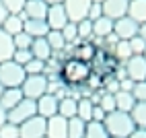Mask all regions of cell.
I'll return each instance as SVG.
<instances>
[{"instance_id": "cell-1", "label": "cell", "mask_w": 146, "mask_h": 138, "mask_svg": "<svg viewBox=\"0 0 146 138\" xmlns=\"http://www.w3.org/2000/svg\"><path fill=\"white\" fill-rule=\"evenodd\" d=\"M121 62L115 58L113 50H107V47H97V54L91 60V70L93 76L89 81V87L93 91H103V87H107L111 81H115V74H117Z\"/></svg>"}, {"instance_id": "cell-2", "label": "cell", "mask_w": 146, "mask_h": 138, "mask_svg": "<svg viewBox=\"0 0 146 138\" xmlns=\"http://www.w3.org/2000/svg\"><path fill=\"white\" fill-rule=\"evenodd\" d=\"M93 76L91 70V64L89 62H82V60H76V58H64L58 66V78L60 83L68 89H84L89 87V81Z\"/></svg>"}, {"instance_id": "cell-3", "label": "cell", "mask_w": 146, "mask_h": 138, "mask_svg": "<svg viewBox=\"0 0 146 138\" xmlns=\"http://www.w3.org/2000/svg\"><path fill=\"white\" fill-rule=\"evenodd\" d=\"M103 126H105L107 134H109L111 138H128V136L136 130V124L132 122L130 113H125V111H117V109L105 115Z\"/></svg>"}, {"instance_id": "cell-4", "label": "cell", "mask_w": 146, "mask_h": 138, "mask_svg": "<svg viewBox=\"0 0 146 138\" xmlns=\"http://www.w3.org/2000/svg\"><path fill=\"white\" fill-rule=\"evenodd\" d=\"M25 68L13 60L0 62V85L2 89H19L25 81Z\"/></svg>"}, {"instance_id": "cell-5", "label": "cell", "mask_w": 146, "mask_h": 138, "mask_svg": "<svg viewBox=\"0 0 146 138\" xmlns=\"http://www.w3.org/2000/svg\"><path fill=\"white\" fill-rule=\"evenodd\" d=\"M21 93L25 99L37 101L41 95L47 93V76L45 74H27L21 85Z\"/></svg>"}, {"instance_id": "cell-6", "label": "cell", "mask_w": 146, "mask_h": 138, "mask_svg": "<svg viewBox=\"0 0 146 138\" xmlns=\"http://www.w3.org/2000/svg\"><path fill=\"white\" fill-rule=\"evenodd\" d=\"M37 115V107H35V101L31 99H23L19 101L13 109H8L6 111V122H11V124H17V126H21L23 122H27L29 117H33Z\"/></svg>"}, {"instance_id": "cell-7", "label": "cell", "mask_w": 146, "mask_h": 138, "mask_svg": "<svg viewBox=\"0 0 146 138\" xmlns=\"http://www.w3.org/2000/svg\"><path fill=\"white\" fill-rule=\"evenodd\" d=\"M93 4V0H64L62 6L66 11V17L70 23H80L89 15V8Z\"/></svg>"}, {"instance_id": "cell-8", "label": "cell", "mask_w": 146, "mask_h": 138, "mask_svg": "<svg viewBox=\"0 0 146 138\" xmlns=\"http://www.w3.org/2000/svg\"><path fill=\"white\" fill-rule=\"evenodd\" d=\"M123 72L134 83L146 81V60H144V56H132V58H128V60L123 62Z\"/></svg>"}, {"instance_id": "cell-9", "label": "cell", "mask_w": 146, "mask_h": 138, "mask_svg": "<svg viewBox=\"0 0 146 138\" xmlns=\"http://www.w3.org/2000/svg\"><path fill=\"white\" fill-rule=\"evenodd\" d=\"M113 35L115 39H121V41H130L132 37L138 35V23L132 21V19L125 15L117 21H113Z\"/></svg>"}, {"instance_id": "cell-10", "label": "cell", "mask_w": 146, "mask_h": 138, "mask_svg": "<svg viewBox=\"0 0 146 138\" xmlns=\"http://www.w3.org/2000/svg\"><path fill=\"white\" fill-rule=\"evenodd\" d=\"M97 43H93L91 39H78L70 45V58H76V60H82V62H89L95 58L97 54Z\"/></svg>"}, {"instance_id": "cell-11", "label": "cell", "mask_w": 146, "mask_h": 138, "mask_svg": "<svg viewBox=\"0 0 146 138\" xmlns=\"http://www.w3.org/2000/svg\"><path fill=\"white\" fill-rule=\"evenodd\" d=\"M21 138H45V120L41 115H33L19 126Z\"/></svg>"}, {"instance_id": "cell-12", "label": "cell", "mask_w": 146, "mask_h": 138, "mask_svg": "<svg viewBox=\"0 0 146 138\" xmlns=\"http://www.w3.org/2000/svg\"><path fill=\"white\" fill-rule=\"evenodd\" d=\"M58 103H60V97H58V95H52V93L41 95L39 99L35 101L37 115H41L43 120H50L52 115H56V113H58Z\"/></svg>"}, {"instance_id": "cell-13", "label": "cell", "mask_w": 146, "mask_h": 138, "mask_svg": "<svg viewBox=\"0 0 146 138\" xmlns=\"http://www.w3.org/2000/svg\"><path fill=\"white\" fill-rule=\"evenodd\" d=\"M45 138H68V120L62 115H52L45 120Z\"/></svg>"}, {"instance_id": "cell-14", "label": "cell", "mask_w": 146, "mask_h": 138, "mask_svg": "<svg viewBox=\"0 0 146 138\" xmlns=\"http://www.w3.org/2000/svg\"><path fill=\"white\" fill-rule=\"evenodd\" d=\"M128 4H130V0H103L101 2L103 17L111 19V21H117V19L128 15Z\"/></svg>"}, {"instance_id": "cell-15", "label": "cell", "mask_w": 146, "mask_h": 138, "mask_svg": "<svg viewBox=\"0 0 146 138\" xmlns=\"http://www.w3.org/2000/svg\"><path fill=\"white\" fill-rule=\"evenodd\" d=\"M45 23L50 27V31H62V27L68 23V17L62 4H50L45 15Z\"/></svg>"}, {"instance_id": "cell-16", "label": "cell", "mask_w": 146, "mask_h": 138, "mask_svg": "<svg viewBox=\"0 0 146 138\" xmlns=\"http://www.w3.org/2000/svg\"><path fill=\"white\" fill-rule=\"evenodd\" d=\"M47 8H50V4L45 0H27L25 6H23V17L35 19V21H45Z\"/></svg>"}, {"instance_id": "cell-17", "label": "cell", "mask_w": 146, "mask_h": 138, "mask_svg": "<svg viewBox=\"0 0 146 138\" xmlns=\"http://www.w3.org/2000/svg\"><path fill=\"white\" fill-rule=\"evenodd\" d=\"M29 52H31V56L35 58V60H41V62H47V60L54 56V52H52V47H50V43H47L45 37L33 39V43H31V47H29Z\"/></svg>"}, {"instance_id": "cell-18", "label": "cell", "mask_w": 146, "mask_h": 138, "mask_svg": "<svg viewBox=\"0 0 146 138\" xmlns=\"http://www.w3.org/2000/svg\"><path fill=\"white\" fill-rule=\"evenodd\" d=\"M23 31L29 35V37H45L50 33V27H47L45 21H35V19H25V25H23Z\"/></svg>"}, {"instance_id": "cell-19", "label": "cell", "mask_w": 146, "mask_h": 138, "mask_svg": "<svg viewBox=\"0 0 146 138\" xmlns=\"http://www.w3.org/2000/svg\"><path fill=\"white\" fill-rule=\"evenodd\" d=\"M23 25H25L23 13H21V15H8V17L4 19V23H2V31L8 33L11 37H15L17 33L23 31Z\"/></svg>"}, {"instance_id": "cell-20", "label": "cell", "mask_w": 146, "mask_h": 138, "mask_svg": "<svg viewBox=\"0 0 146 138\" xmlns=\"http://www.w3.org/2000/svg\"><path fill=\"white\" fill-rule=\"evenodd\" d=\"M128 17L138 25L146 23V0H130L128 4Z\"/></svg>"}, {"instance_id": "cell-21", "label": "cell", "mask_w": 146, "mask_h": 138, "mask_svg": "<svg viewBox=\"0 0 146 138\" xmlns=\"http://www.w3.org/2000/svg\"><path fill=\"white\" fill-rule=\"evenodd\" d=\"M109 35H113V21L107 17H101L93 21V37H101V39H107Z\"/></svg>"}, {"instance_id": "cell-22", "label": "cell", "mask_w": 146, "mask_h": 138, "mask_svg": "<svg viewBox=\"0 0 146 138\" xmlns=\"http://www.w3.org/2000/svg\"><path fill=\"white\" fill-rule=\"evenodd\" d=\"M113 97H115V109H117V111L130 113L132 107L136 105L134 97H132V91H115Z\"/></svg>"}, {"instance_id": "cell-23", "label": "cell", "mask_w": 146, "mask_h": 138, "mask_svg": "<svg viewBox=\"0 0 146 138\" xmlns=\"http://www.w3.org/2000/svg\"><path fill=\"white\" fill-rule=\"evenodd\" d=\"M23 99V93H21V87L19 89H4L2 95H0V105L4 107V109H13V107Z\"/></svg>"}, {"instance_id": "cell-24", "label": "cell", "mask_w": 146, "mask_h": 138, "mask_svg": "<svg viewBox=\"0 0 146 138\" xmlns=\"http://www.w3.org/2000/svg\"><path fill=\"white\" fill-rule=\"evenodd\" d=\"M76 103H78V99H72L70 95L60 97V103H58V115L66 117V120L74 117L76 115Z\"/></svg>"}, {"instance_id": "cell-25", "label": "cell", "mask_w": 146, "mask_h": 138, "mask_svg": "<svg viewBox=\"0 0 146 138\" xmlns=\"http://www.w3.org/2000/svg\"><path fill=\"white\" fill-rule=\"evenodd\" d=\"M13 52H15V45H13V37L2 31L0 27V62H6L13 58Z\"/></svg>"}, {"instance_id": "cell-26", "label": "cell", "mask_w": 146, "mask_h": 138, "mask_svg": "<svg viewBox=\"0 0 146 138\" xmlns=\"http://www.w3.org/2000/svg\"><path fill=\"white\" fill-rule=\"evenodd\" d=\"M93 107H95V103L89 99V97L78 99V103H76V117H80L82 122H91V117H93Z\"/></svg>"}, {"instance_id": "cell-27", "label": "cell", "mask_w": 146, "mask_h": 138, "mask_svg": "<svg viewBox=\"0 0 146 138\" xmlns=\"http://www.w3.org/2000/svg\"><path fill=\"white\" fill-rule=\"evenodd\" d=\"M86 122H82L80 117H70L68 120V138H84Z\"/></svg>"}, {"instance_id": "cell-28", "label": "cell", "mask_w": 146, "mask_h": 138, "mask_svg": "<svg viewBox=\"0 0 146 138\" xmlns=\"http://www.w3.org/2000/svg\"><path fill=\"white\" fill-rule=\"evenodd\" d=\"M84 138H111V136L107 134L103 122H86Z\"/></svg>"}, {"instance_id": "cell-29", "label": "cell", "mask_w": 146, "mask_h": 138, "mask_svg": "<svg viewBox=\"0 0 146 138\" xmlns=\"http://www.w3.org/2000/svg\"><path fill=\"white\" fill-rule=\"evenodd\" d=\"M130 117L136 124V128H144L146 130V103H136L130 111Z\"/></svg>"}, {"instance_id": "cell-30", "label": "cell", "mask_w": 146, "mask_h": 138, "mask_svg": "<svg viewBox=\"0 0 146 138\" xmlns=\"http://www.w3.org/2000/svg\"><path fill=\"white\" fill-rule=\"evenodd\" d=\"M45 39H47V43H50V47H52V52H54V54H58V52H64L66 47H68L60 31H50V33L45 35Z\"/></svg>"}, {"instance_id": "cell-31", "label": "cell", "mask_w": 146, "mask_h": 138, "mask_svg": "<svg viewBox=\"0 0 146 138\" xmlns=\"http://www.w3.org/2000/svg\"><path fill=\"white\" fill-rule=\"evenodd\" d=\"M62 37H64V41L66 45H72L74 41H78V31H76V23H70L68 21L64 27H62Z\"/></svg>"}, {"instance_id": "cell-32", "label": "cell", "mask_w": 146, "mask_h": 138, "mask_svg": "<svg viewBox=\"0 0 146 138\" xmlns=\"http://www.w3.org/2000/svg\"><path fill=\"white\" fill-rule=\"evenodd\" d=\"M113 54H115V58H117L119 62H125L128 58L134 56L132 50H130V43H128V41H121V39H117V41H115V50H113Z\"/></svg>"}, {"instance_id": "cell-33", "label": "cell", "mask_w": 146, "mask_h": 138, "mask_svg": "<svg viewBox=\"0 0 146 138\" xmlns=\"http://www.w3.org/2000/svg\"><path fill=\"white\" fill-rule=\"evenodd\" d=\"M31 43H33V37H29L25 31L17 33V35L13 37V45H15V50H29V47H31Z\"/></svg>"}, {"instance_id": "cell-34", "label": "cell", "mask_w": 146, "mask_h": 138, "mask_svg": "<svg viewBox=\"0 0 146 138\" xmlns=\"http://www.w3.org/2000/svg\"><path fill=\"white\" fill-rule=\"evenodd\" d=\"M25 74H45V62H41V60H29L25 66Z\"/></svg>"}, {"instance_id": "cell-35", "label": "cell", "mask_w": 146, "mask_h": 138, "mask_svg": "<svg viewBox=\"0 0 146 138\" xmlns=\"http://www.w3.org/2000/svg\"><path fill=\"white\" fill-rule=\"evenodd\" d=\"M76 31H78V39H91L93 37V21L84 19V21L76 23Z\"/></svg>"}, {"instance_id": "cell-36", "label": "cell", "mask_w": 146, "mask_h": 138, "mask_svg": "<svg viewBox=\"0 0 146 138\" xmlns=\"http://www.w3.org/2000/svg\"><path fill=\"white\" fill-rule=\"evenodd\" d=\"M0 2L4 4V8H6L8 15H21L27 0H0Z\"/></svg>"}, {"instance_id": "cell-37", "label": "cell", "mask_w": 146, "mask_h": 138, "mask_svg": "<svg viewBox=\"0 0 146 138\" xmlns=\"http://www.w3.org/2000/svg\"><path fill=\"white\" fill-rule=\"evenodd\" d=\"M0 138H21V130L17 124L4 122V126L0 128Z\"/></svg>"}, {"instance_id": "cell-38", "label": "cell", "mask_w": 146, "mask_h": 138, "mask_svg": "<svg viewBox=\"0 0 146 138\" xmlns=\"http://www.w3.org/2000/svg\"><path fill=\"white\" fill-rule=\"evenodd\" d=\"M132 97H134L136 103H146V81H142V83H134Z\"/></svg>"}, {"instance_id": "cell-39", "label": "cell", "mask_w": 146, "mask_h": 138, "mask_svg": "<svg viewBox=\"0 0 146 138\" xmlns=\"http://www.w3.org/2000/svg\"><path fill=\"white\" fill-rule=\"evenodd\" d=\"M128 43H130V50H132V54H134V56H142V54H144V50H146V41H144L142 37H138V35L132 37Z\"/></svg>"}, {"instance_id": "cell-40", "label": "cell", "mask_w": 146, "mask_h": 138, "mask_svg": "<svg viewBox=\"0 0 146 138\" xmlns=\"http://www.w3.org/2000/svg\"><path fill=\"white\" fill-rule=\"evenodd\" d=\"M11 60H13V62H17L19 66H25L29 60H33V56H31V52H29V50H15Z\"/></svg>"}, {"instance_id": "cell-41", "label": "cell", "mask_w": 146, "mask_h": 138, "mask_svg": "<svg viewBox=\"0 0 146 138\" xmlns=\"http://www.w3.org/2000/svg\"><path fill=\"white\" fill-rule=\"evenodd\" d=\"M101 17H103L101 4H99V2H93L91 8H89V15H86V19H89V21H97V19H101Z\"/></svg>"}, {"instance_id": "cell-42", "label": "cell", "mask_w": 146, "mask_h": 138, "mask_svg": "<svg viewBox=\"0 0 146 138\" xmlns=\"http://www.w3.org/2000/svg\"><path fill=\"white\" fill-rule=\"evenodd\" d=\"M105 115H107V113L101 109V107H99V105H95V107H93V117H91V122H103V120H105Z\"/></svg>"}, {"instance_id": "cell-43", "label": "cell", "mask_w": 146, "mask_h": 138, "mask_svg": "<svg viewBox=\"0 0 146 138\" xmlns=\"http://www.w3.org/2000/svg\"><path fill=\"white\" fill-rule=\"evenodd\" d=\"M128 138H146V130H144V128H136Z\"/></svg>"}, {"instance_id": "cell-44", "label": "cell", "mask_w": 146, "mask_h": 138, "mask_svg": "<svg viewBox=\"0 0 146 138\" xmlns=\"http://www.w3.org/2000/svg\"><path fill=\"white\" fill-rule=\"evenodd\" d=\"M8 17V13H6V8H4V4L0 2V27H2V23H4V19Z\"/></svg>"}, {"instance_id": "cell-45", "label": "cell", "mask_w": 146, "mask_h": 138, "mask_svg": "<svg viewBox=\"0 0 146 138\" xmlns=\"http://www.w3.org/2000/svg\"><path fill=\"white\" fill-rule=\"evenodd\" d=\"M138 37H142L144 41H146V23H142V25H138Z\"/></svg>"}, {"instance_id": "cell-46", "label": "cell", "mask_w": 146, "mask_h": 138, "mask_svg": "<svg viewBox=\"0 0 146 138\" xmlns=\"http://www.w3.org/2000/svg\"><path fill=\"white\" fill-rule=\"evenodd\" d=\"M4 122H6V109H4L2 105H0V128L4 126Z\"/></svg>"}, {"instance_id": "cell-47", "label": "cell", "mask_w": 146, "mask_h": 138, "mask_svg": "<svg viewBox=\"0 0 146 138\" xmlns=\"http://www.w3.org/2000/svg\"><path fill=\"white\" fill-rule=\"evenodd\" d=\"M45 2H47V4H62L64 0H45Z\"/></svg>"}, {"instance_id": "cell-48", "label": "cell", "mask_w": 146, "mask_h": 138, "mask_svg": "<svg viewBox=\"0 0 146 138\" xmlns=\"http://www.w3.org/2000/svg\"><path fill=\"white\" fill-rule=\"evenodd\" d=\"M2 91H4V89H2V85H0V95H2Z\"/></svg>"}, {"instance_id": "cell-49", "label": "cell", "mask_w": 146, "mask_h": 138, "mask_svg": "<svg viewBox=\"0 0 146 138\" xmlns=\"http://www.w3.org/2000/svg\"><path fill=\"white\" fill-rule=\"evenodd\" d=\"M93 2H99V4H101V2H103V0H93Z\"/></svg>"}, {"instance_id": "cell-50", "label": "cell", "mask_w": 146, "mask_h": 138, "mask_svg": "<svg viewBox=\"0 0 146 138\" xmlns=\"http://www.w3.org/2000/svg\"><path fill=\"white\" fill-rule=\"evenodd\" d=\"M142 56H144V60H146V50H144V54H142Z\"/></svg>"}]
</instances>
